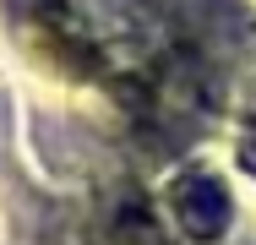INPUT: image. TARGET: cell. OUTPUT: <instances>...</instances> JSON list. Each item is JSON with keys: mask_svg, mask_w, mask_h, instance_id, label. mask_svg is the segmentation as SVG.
Wrapping results in <instances>:
<instances>
[{"mask_svg": "<svg viewBox=\"0 0 256 245\" xmlns=\"http://www.w3.org/2000/svg\"><path fill=\"white\" fill-rule=\"evenodd\" d=\"M11 11H16V22L44 44V54H50L54 66L82 71V76H104V71H109L98 38L88 33V22H82L66 0H11Z\"/></svg>", "mask_w": 256, "mask_h": 245, "instance_id": "1", "label": "cell"}, {"mask_svg": "<svg viewBox=\"0 0 256 245\" xmlns=\"http://www.w3.org/2000/svg\"><path fill=\"white\" fill-rule=\"evenodd\" d=\"M169 218L180 224L186 240L212 245V240H224V229L234 218V202L224 191V180H212V174H180L169 186Z\"/></svg>", "mask_w": 256, "mask_h": 245, "instance_id": "2", "label": "cell"}, {"mask_svg": "<svg viewBox=\"0 0 256 245\" xmlns=\"http://www.w3.org/2000/svg\"><path fill=\"white\" fill-rule=\"evenodd\" d=\"M114 245H158V229H153V218H148L136 191L114 207Z\"/></svg>", "mask_w": 256, "mask_h": 245, "instance_id": "3", "label": "cell"}, {"mask_svg": "<svg viewBox=\"0 0 256 245\" xmlns=\"http://www.w3.org/2000/svg\"><path fill=\"white\" fill-rule=\"evenodd\" d=\"M240 147H246V164L256 169V114H251V126H246V142H240Z\"/></svg>", "mask_w": 256, "mask_h": 245, "instance_id": "4", "label": "cell"}]
</instances>
